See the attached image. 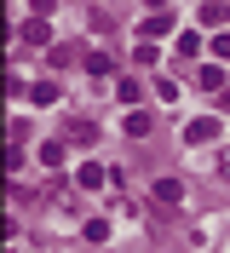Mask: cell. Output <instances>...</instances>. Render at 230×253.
Wrapping results in <instances>:
<instances>
[{"mask_svg":"<svg viewBox=\"0 0 230 253\" xmlns=\"http://www.w3.org/2000/svg\"><path fill=\"white\" fill-rule=\"evenodd\" d=\"M213 138H219V121H213V115H196V121L184 126V144H190V150H196V144H213Z\"/></svg>","mask_w":230,"mask_h":253,"instance_id":"6da1fadb","label":"cell"},{"mask_svg":"<svg viewBox=\"0 0 230 253\" xmlns=\"http://www.w3.org/2000/svg\"><path fill=\"white\" fill-rule=\"evenodd\" d=\"M109 178H115V173H109L104 161H87V167H81V178H75V184H81V190H104Z\"/></svg>","mask_w":230,"mask_h":253,"instance_id":"7a4b0ae2","label":"cell"},{"mask_svg":"<svg viewBox=\"0 0 230 253\" xmlns=\"http://www.w3.org/2000/svg\"><path fill=\"white\" fill-rule=\"evenodd\" d=\"M63 161H69V144H63V138H46V144H41V167H52V173H58Z\"/></svg>","mask_w":230,"mask_h":253,"instance_id":"3957f363","label":"cell"},{"mask_svg":"<svg viewBox=\"0 0 230 253\" xmlns=\"http://www.w3.org/2000/svg\"><path fill=\"white\" fill-rule=\"evenodd\" d=\"M150 190H155V202H161V207H179V202H184V184H179V178H155Z\"/></svg>","mask_w":230,"mask_h":253,"instance_id":"277c9868","label":"cell"},{"mask_svg":"<svg viewBox=\"0 0 230 253\" xmlns=\"http://www.w3.org/2000/svg\"><path fill=\"white\" fill-rule=\"evenodd\" d=\"M23 46H46V41H52V29H46V17H29V23H23Z\"/></svg>","mask_w":230,"mask_h":253,"instance_id":"5b68a950","label":"cell"},{"mask_svg":"<svg viewBox=\"0 0 230 253\" xmlns=\"http://www.w3.org/2000/svg\"><path fill=\"white\" fill-rule=\"evenodd\" d=\"M167 29H173V17H167V12H150L138 35H144V41H155V35H167Z\"/></svg>","mask_w":230,"mask_h":253,"instance_id":"8992f818","label":"cell"},{"mask_svg":"<svg viewBox=\"0 0 230 253\" xmlns=\"http://www.w3.org/2000/svg\"><path fill=\"white\" fill-rule=\"evenodd\" d=\"M81 63H87L92 75H109V69H115V58H109L104 46H92V52H87V58H81Z\"/></svg>","mask_w":230,"mask_h":253,"instance_id":"52a82bcc","label":"cell"},{"mask_svg":"<svg viewBox=\"0 0 230 253\" xmlns=\"http://www.w3.org/2000/svg\"><path fill=\"white\" fill-rule=\"evenodd\" d=\"M201 92H219V86H225V69H219V63H201Z\"/></svg>","mask_w":230,"mask_h":253,"instance_id":"ba28073f","label":"cell"},{"mask_svg":"<svg viewBox=\"0 0 230 253\" xmlns=\"http://www.w3.org/2000/svg\"><path fill=\"white\" fill-rule=\"evenodd\" d=\"M58 92H63L58 81H35V86H29V98H35V104H58Z\"/></svg>","mask_w":230,"mask_h":253,"instance_id":"9c48e42d","label":"cell"},{"mask_svg":"<svg viewBox=\"0 0 230 253\" xmlns=\"http://www.w3.org/2000/svg\"><path fill=\"white\" fill-rule=\"evenodd\" d=\"M92 138H98V126H92V121H69V144H81V150H87Z\"/></svg>","mask_w":230,"mask_h":253,"instance_id":"30bf717a","label":"cell"},{"mask_svg":"<svg viewBox=\"0 0 230 253\" xmlns=\"http://www.w3.org/2000/svg\"><path fill=\"white\" fill-rule=\"evenodd\" d=\"M127 132H133V138H150V115H144V110H127Z\"/></svg>","mask_w":230,"mask_h":253,"instance_id":"8fae6325","label":"cell"},{"mask_svg":"<svg viewBox=\"0 0 230 253\" xmlns=\"http://www.w3.org/2000/svg\"><path fill=\"white\" fill-rule=\"evenodd\" d=\"M115 98H121L127 110H138V98H144V92H138V81H121V86H115Z\"/></svg>","mask_w":230,"mask_h":253,"instance_id":"7c38bea8","label":"cell"},{"mask_svg":"<svg viewBox=\"0 0 230 253\" xmlns=\"http://www.w3.org/2000/svg\"><path fill=\"white\" fill-rule=\"evenodd\" d=\"M207 46H213V58H230V35H213Z\"/></svg>","mask_w":230,"mask_h":253,"instance_id":"4fadbf2b","label":"cell"},{"mask_svg":"<svg viewBox=\"0 0 230 253\" xmlns=\"http://www.w3.org/2000/svg\"><path fill=\"white\" fill-rule=\"evenodd\" d=\"M52 6H58V0H29V12H35V17H46Z\"/></svg>","mask_w":230,"mask_h":253,"instance_id":"5bb4252c","label":"cell"}]
</instances>
